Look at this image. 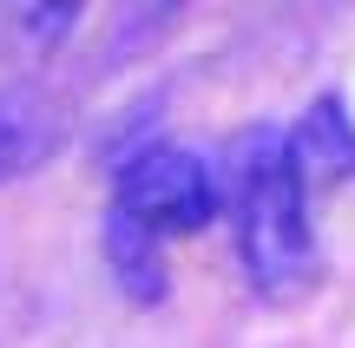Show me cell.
<instances>
[{"label": "cell", "instance_id": "cell-1", "mask_svg": "<svg viewBox=\"0 0 355 348\" xmlns=\"http://www.w3.org/2000/svg\"><path fill=\"white\" fill-rule=\"evenodd\" d=\"M224 210L237 230L243 283L263 309H296L322 283V244L309 217V184L290 158L283 125H250L230 145V165L217 171Z\"/></svg>", "mask_w": 355, "mask_h": 348}, {"label": "cell", "instance_id": "cell-2", "mask_svg": "<svg viewBox=\"0 0 355 348\" xmlns=\"http://www.w3.org/2000/svg\"><path fill=\"white\" fill-rule=\"evenodd\" d=\"M112 210L171 244L224 217V184H217V165L191 145H132L112 178Z\"/></svg>", "mask_w": 355, "mask_h": 348}, {"label": "cell", "instance_id": "cell-3", "mask_svg": "<svg viewBox=\"0 0 355 348\" xmlns=\"http://www.w3.org/2000/svg\"><path fill=\"white\" fill-rule=\"evenodd\" d=\"M290 158L296 171H303V184L316 191V184H336L355 171V125H349V105L336 99V92H322V99H309V112L296 118L290 131Z\"/></svg>", "mask_w": 355, "mask_h": 348}, {"label": "cell", "instance_id": "cell-4", "mask_svg": "<svg viewBox=\"0 0 355 348\" xmlns=\"http://www.w3.org/2000/svg\"><path fill=\"white\" fill-rule=\"evenodd\" d=\"M105 263H112V283L125 302H139V309H158V302L171 296V263H165V244H158L152 230H139L132 217H119V210H105Z\"/></svg>", "mask_w": 355, "mask_h": 348}, {"label": "cell", "instance_id": "cell-5", "mask_svg": "<svg viewBox=\"0 0 355 348\" xmlns=\"http://www.w3.org/2000/svg\"><path fill=\"white\" fill-rule=\"evenodd\" d=\"M40 152H46V125H40V112L26 99H13V92H0V184H13Z\"/></svg>", "mask_w": 355, "mask_h": 348}]
</instances>
